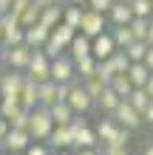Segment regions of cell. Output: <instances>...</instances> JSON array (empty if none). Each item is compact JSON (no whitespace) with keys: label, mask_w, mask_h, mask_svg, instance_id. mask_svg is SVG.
Here are the masks:
<instances>
[{"label":"cell","mask_w":153,"mask_h":155,"mask_svg":"<svg viewBox=\"0 0 153 155\" xmlns=\"http://www.w3.org/2000/svg\"><path fill=\"white\" fill-rule=\"evenodd\" d=\"M54 118H51V110L48 107H34L31 110V118H29V133L34 141H48V135L54 133Z\"/></svg>","instance_id":"obj_1"},{"label":"cell","mask_w":153,"mask_h":155,"mask_svg":"<svg viewBox=\"0 0 153 155\" xmlns=\"http://www.w3.org/2000/svg\"><path fill=\"white\" fill-rule=\"evenodd\" d=\"M65 102L71 104V110H74L77 116H85V113H91L94 107H96V99L85 90L82 82H71V87H68V99Z\"/></svg>","instance_id":"obj_2"},{"label":"cell","mask_w":153,"mask_h":155,"mask_svg":"<svg viewBox=\"0 0 153 155\" xmlns=\"http://www.w3.org/2000/svg\"><path fill=\"white\" fill-rule=\"evenodd\" d=\"M111 118H113V121L116 124H119V127H125V130H139V127L142 124H145V118H142V113L136 110V107H133L130 102H128V99H122V102H119V107H116V110L111 113Z\"/></svg>","instance_id":"obj_3"},{"label":"cell","mask_w":153,"mask_h":155,"mask_svg":"<svg viewBox=\"0 0 153 155\" xmlns=\"http://www.w3.org/2000/svg\"><path fill=\"white\" fill-rule=\"evenodd\" d=\"M51 82H57V85H71V82H77V62L71 59L68 54L51 59Z\"/></svg>","instance_id":"obj_4"},{"label":"cell","mask_w":153,"mask_h":155,"mask_svg":"<svg viewBox=\"0 0 153 155\" xmlns=\"http://www.w3.org/2000/svg\"><path fill=\"white\" fill-rule=\"evenodd\" d=\"M0 25H3V40H0V45L3 48H12V45H20L26 40V28L20 25V20L9 12V14H0Z\"/></svg>","instance_id":"obj_5"},{"label":"cell","mask_w":153,"mask_h":155,"mask_svg":"<svg viewBox=\"0 0 153 155\" xmlns=\"http://www.w3.org/2000/svg\"><path fill=\"white\" fill-rule=\"evenodd\" d=\"M108 31V14L102 12H94V8H85V17H82V25H79V34L85 37H99V34Z\"/></svg>","instance_id":"obj_6"},{"label":"cell","mask_w":153,"mask_h":155,"mask_svg":"<svg viewBox=\"0 0 153 155\" xmlns=\"http://www.w3.org/2000/svg\"><path fill=\"white\" fill-rule=\"evenodd\" d=\"M26 76H29L31 82H37V85L48 82V79H51V59H48L43 51H34L29 68H26Z\"/></svg>","instance_id":"obj_7"},{"label":"cell","mask_w":153,"mask_h":155,"mask_svg":"<svg viewBox=\"0 0 153 155\" xmlns=\"http://www.w3.org/2000/svg\"><path fill=\"white\" fill-rule=\"evenodd\" d=\"M31 57H34V48H29L26 42L12 45V48H6V68L9 71H26Z\"/></svg>","instance_id":"obj_8"},{"label":"cell","mask_w":153,"mask_h":155,"mask_svg":"<svg viewBox=\"0 0 153 155\" xmlns=\"http://www.w3.org/2000/svg\"><path fill=\"white\" fill-rule=\"evenodd\" d=\"M26 85V71H3V82H0V96L3 99H20V90Z\"/></svg>","instance_id":"obj_9"},{"label":"cell","mask_w":153,"mask_h":155,"mask_svg":"<svg viewBox=\"0 0 153 155\" xmlns=\"http://www.w3.org/2000/svg\"><path fill=\"white\" fill-rule=\"evenodd\" d=\"M68 87L71 85H57V82H43L40 85V107H54L68 99Z\"/></svg>","instance_id":"obj_10"},{"label":"cell","mask_w":153,"mask_h":155,"mask_svg":"<svg viewBox=\"0 0 153 155\" xmlns=\"http://www.w3.org/2000/svg\"><path fill=\"white\" fill-rule=\"evenodd\" d=\"M34 144V138H31V133L29 130H9V135L3 138V147H6V152H26Z\"/></svg>","instance_id":"obj_11"},{"label":"cell","mask_w":153,"mask_h":155,"mask_svg":"<svg viewBox=\"0 0 153 155\" xmlns=\"http://www.w3.org/2000/svg\"><path fill=\"white\" fill-rule=\"evenodd\" d=\"M119 51L116 48V42H113V37H111V31H105V34H99V37H94L91 40V57L94 59H108V57H113V54Z\"/></svg>","instance_id":"obj_12"},{"label":"cell","mask_w":153,"mask_h":155,"mask_svg":"<svg viewBox=\"0 0 153 155\" xmlns=\"http://www.w3.org/2000/svg\"><path fill=\"white\" fill-rule=\"evenodd\" d=\"M48 147H51L54 152L74 150V130H71V124H65V127H54V133L48 135Z\"/></svg>","instance_id":"obj_13"},{"label":"cell","mask_w":153,"mask_h":155,"mask_svg":"<svg viewBox=\"0 0 153 155\" xmlns=\"http://www.w3.org/2000/svg\"><path fill=\"white\" fill-rule=\"evenodd\" d=\"M51 40V28H46L43 23H37V25H31V28H26V45L29 48H34V51H43V45H46Z\"/></svg>","instance_id":"obj_14"},{"label":"cell","mask_w":153,"mask_h":155,"mask_svg":"<svg viewBox=\"0 0 153 155\" xmlns=\"http://www.w3.org/2000/svg\"><path fill=\"white\" fill-rule=\"evenodd\" d=\"M20 104L26 107V110L40 107V85H37V82H31L29 76H26V85H23V90H20Z\"/></svg>","instance_id":"obj_15"},{"label":"cell","mask_w":153,"mask_h":155,"mask_svg":"<svg viewBox=\"0 0 153 155\" xmlns=\"http://www.w3.org/2000/svg\"><path fill=\"white\" fill-rule=\"evenodd\" d=\"M130 20H133L130 3H119V0H116L113 8L108 12V23H111V25H130Z\"/></svg>","instance_id":"obj_16"},{"label":"cell","mask_w":153,"mask_h":155,"mask_svg":"<svg viewBox=\"0 0 153 155\" xmlns=\"http://www.w3.org/2000/svg\"><path fill=\"white\" fill-rule=\"evenodd\" d=\"M94 130H96V138H99V144H102V147H108V144H113L116 133H119V124H116L113 118L108 116V118H102V121L94 127Z\"/></svg>","instance_id":"obj_17"},{"label":"cell","mask_w":153,"mask_h":155,"mask_svg":"<svg viewBox=\"0 0 153 155\" xmlns=\"http://www.w3.org/2000/svg\"><path fill=\"white\" fill-rule=\"evenodd\" d=\"M77 28H71V25H65V23H60L57 28H51V42H57L62 51H68L71 48V42H74V37H77Z\"/></svg>","instance_id":"obj_18"},{"label":"cell","mask_w":153,"mask_h":155,"mask_svg":"<svg viewBox=\"0 0 153 155\" xmlns=\"http://www.w3.org/2000/svg\"><path fill=\"white\" fill-rule=\"evenodd\" d=\"M71 54L68 57L74 59V62H79V59H85V57H91V37H85V34H77L74 37V42H71V48H68Z\"/></svg>","instance_id":"obj_19"},{"label":"cell","mask_w":153,"mask_h":155,"mask_svg":"<svg viewBox=\"0 0 153 155\" xmlns=\"http://www.w3.org/2000/svg\"><path fill=\"white\" fill-rule=\"evenodd\" d=\"M119 102H122V96H116V90H113L111 85H108V87L102 90V96L96 99V107H99V110H102L105 116H111V113L116 110V107H119Z\"/></svg>","instance_id":"obj_20"},{"label":"cell","mask_w":153,"mask_h":155,"mask_svg":"<svg viewBox=\"0 0 153 155\" xmlns=\"http://www.w3.org/2000/svg\"><path fill=\"white\" fill-rule=\"evenodd\" d=\"M150 76H153V74L148 71L145 62H130V68H128V79L133 82V87H145Z\"/></svg>","instance_id":"obj_21"},{"label":"cell","mask_w":153,"mask_h":155,"mask_svg":"<svg viewBox=\"0 0 153 155\" xmlns=\"http://www.w3.org/2000/svg\"><path fill=\"white\" fill-rule=\"evenodd\" d=\"M51 110V118H54V124L57 127H65V124H71L74 121V110H71V104L68 102H60V104H54V107H48Z\"/></svg>","instance_id":"obj_22"},{"label":"cell","mask_w":153,"mask_h":155,"mask_svg":"<svg viewBox=\"0 0 153 155\" xmlns=\"http://www.w3.org/2000/svg\"><path fill=\"white\" fill-rule=\"evenodd\" d=\"M82 17H85V6H62V23L71 25V28L79 31V25H82Z\"/></svg>","instance_id":"obj_23"},{"label":"cell","mask_w":153,"mask_h":155,"mask_svg":"<svg viewBox=\"0 0 153 155\" xmlns=\"http://www.w3.org/2000/svg\"><path fill=\"white\" fill-rule=\"evenodd\" d=\"M96 71H99V59H94V57H85V59L77 62V79H79V82L96 76Z\"/></svg>","instance_id":"obj_24"},{"label":"cell","mask_w":153,"mask_h":155,"mask_svg":"<svg viewBox=\"0 0 153 155\" xmlns=\"http://www.w3.org/2000/svg\"><path fill=\"white\" fill-rule=\"evenodd\" d=\"M40 23L46 25V28H57L62 23V6H46L40 12Z\"/></svg>","instance_id":"obj_25"},{"label":"cell","mask_w":153,"mask_h":155,"mask_svg":"<svg viewBox=\"0 0 153 155\" xmlns=\"http://www.w3.org/2000/svg\"><path fill=\"white\" fill-rule=\"evenodd\" d=\"M111 37H113V42H116V48L125 51V48L133 42V31H130V25H113V28H111Z\"/></svg>","instance_id":"obj_26"},{"label":"cell","mask_w":153,"mask_h":155,"mask_svg":"<svg viewBox=\"0 0 153 155\" xmlns=\"http://www.w3.org/2000/svg\"><path fill=\"white\" fill-rule=\"evenodd\" d=\"M108 85H111V87L116 90V96H122V99H128V96L133 93V82L128 79V74H116Z\"/></svg>","instance_id":"obj_27"},{"label":"cell","mask_w":153,"mask_h":155,"mask_svg":"<svg viewBox=\"0 0 153 155\" xmlns=\"http://www.w3.org/2000/svg\"><path fill=\"white\" fill-rule=\"evenodd\" d=\"M148 51H150V45H148V42H142V40H133L128 48H125V54H128V59H130V62H145Z\"/></svg>","instance_id":"obj_28"},{"label":"cell","mask_w":153,"mask_h":155,"mask_svg":"<svg viewBox=\"0 0 153 155\" xmlns=\"http://www.w3.org/2000/svg\"><path fill=\"white\" fill-rule=\"evenodd\" d=\"M128 102L136 107L139 113H145V110H148V104H150V96H148V90H145V87H133V93L128 96Z\"/></svg>","instance_id":"obj_29"},{"label":"cell","mask_w":153,"mask_h":155,"mask_svg":"<svg viewBox=\"0 0 153 155\" xmlns=\"http://www.w3.org/2000/svg\"><path fill=\"white\" fill-rule=\"evenodd\" d=\"M148 28H150V20H145V17H133V20H130L133 40H142V42H148Z\"/></svg>","instance_id":"obj_30"},{"label":"cell","mask_w":153,"mask_h":155,"mask_svg":"<svg viewBox=\"0 0 153 155\" xmlns=\"http://www.w3.org/2000/svg\"><path fill=\"white\" fill-rule=\"evenodd\" d=\"M82 85H85V90H88L94 99H99V96H102V90L108 87V79H102L99 74H96V76H91V79H85Z\"/></svg>","instance_id":"obj_31"},{"label":"cell","mask_w":153,"mask_h":155,"mask_svg":"<svg viewBox=\"0 0 153 155\" xmlns=\"http://www.w3.org/2000/svg\"><path fill=\"white\" fill-rule=\"evenodd\" d=\"M130 8H133V17H145V20H153V0H133Z\"/></svg>","instance_id":"obj_32"},{"label":"cell","mask_w":153,"mask_h":155,"mask_svg":"<svg viewBox=\"0 0 153 155\" xmlns=\"http://www.w3.org/2000/svg\"><path fill=\"white\" fill-rule=\"evenodd\" d=\"M37 23H40V8L31 3V6L20 14V25H23V28H31V25H37Z\"/></svg>","instance_id":"obj_33"},{"label":"cell","mask_w":153,"mask_h":155,"mask_svg":"<svg viewBox=\"0 0 153 155\" xmlns=\"http://www.w3.org/2000/svg\"><path fill=\"white\" fill-rule=\"evenodd\" d=\"M29 118H31V110L23 107V110H17L12 118H9V124H12L14 130H29Z\"/></svg>","instance_id":"obj_34"},{"label":"cell","mask_w":153,"mask_h":155,"mask_svg":"<svg viewBox=\"0 0 153 155\" xmlns=\"http://www.w3.org/2000/svg\"><path fill=\"white\" fill-rule=\"evenodd\" d=\"M17 110H23L20 99H3V102H0V116H3V118H12Z\"/></svg>","instance_id":"obj_35"},{"label":"cell","mask_w":153,"mask_h":155,"mask_svg":"<svg viewBox=\"0 0 153 155\" xmlns=\"http://www.w3.org/2000/svg\"><path fill=\"white\" fill-rule=\"evenodd\" d=\"M113 3L116 0H88V8H94V12H102V14H108L113 8Z\"/></svg>","instance_id":"obj_36"},{"label":"cell","mask_w":153,"mask_h":155,"mask_svg":"<svg viewBox=\"0 0 153 155\" xmlns=\"http://www.w3.org/2000/svg\"><path fill=\"white\" fill-rule=\"evenodd\" d=\"M23 155H54V150L48 147V144H40V141H34L29 150H26Z\"/></svg>","instance_id":"obj_37"},{"label":"cell","mask_w":153,"mask_h":155,"mask_svg":"<svg viewBox=\"0 0 153 155\" xmlns=\"http://www.w3.org/2000/svg\"><path fill=\"white\" fill-rule=\"evenodd\" d=\"M130 144V130H125V127H119V133H116L113 144H108V147H128Z\"/></svg>","instance_id":"obj_38"},{"label":"cell","mask_w":153,"mask_h":155,"mask_svg":"<svg viewBox=\"0 0 153 155\" xmlns=\"http://www.w3.org/2000/svg\"><path fill=\"white\" fill-rule=\"evenodd\" d=\"M29 6H31V0H12V14L17 17V20H20V14H23Z\"/></svg>","instance_id":"obj_39"},{"label":"cell","mask_w":153,"mask_h":155,"mask_svg":"<svg viewBox=\"0 0 153 155\" xmlns=\"http://www.w3.org/2000/svg\"><path fill=\"white\" fill-rule=\"evenodd\" d=\"M99 152H102V155H130L128 147H102Z\"/></svg>","instance_id":"obj_40"},{"label":"cell","mask_w":153,"mask_h":155,"mask_svg":"<svg viewBox=\"0 0 153 155\" xmlns=\"http://www.w3.org/2000/svg\"><path fill=\"white\" fill-rule=\"evenodd\" d=\"M9 130H12V124H9V118H3V116H0V141H3L6 135H9Z\"/></svg>","instance_id":"obj_41"},{"label":"cell","mask_w":153,"mask_h":155,"mask_svg":"<svg viewBox=\"0 0 153 155\" xmlns=\"http://www.w3.org/2000/svg\"><path fill=\"white\" fill-rule=\"evenodd\" d=\"M142 118H145V124H150V127H153V102L148 104V110L142 113Z\"/></svg>","instance_id":"obj_42"},{"label":"cell","mask_w":153,"mask_h":155,"mask_svg":"<svg viewBox=\"0 0 153 155\" xmlns=\"http://www.w3.org/2000/svg\"><path fill=\"white\" fill-rule=\"evenodd\" d=\"M12 12V0H0V14H9Z\"/></svg>","instance_id":"obj_43"},{"label":"cell","mask_w":153,"mask_h":155,"mask_svg":"<svg viewBox=\"0 0 153 155\" xmlns=\"http://www.w3.org/2000/svg\"><path fill=\"white\" fill-rule=\"evenodd\" d=\"M145 65H148V71H150V74H153V48L148 51V57H145Z\"/></svg>","instance_id":"obj_44"},{"label":"cell","mask_w":153,"mask_h":155,"mask_svg":"<svg viewBox=\"0 0 153 155\" xmlns=\"http://www.w3.org/2000/svg\"><path fill=\"white\" fill-rule=\"evenodd\" d=\"M77 155H102V152H99V147H96V150H77Z\"/></svg>","instance_id":"obj_45"},{"label":"cell","mask_w":153,"mask_h":155,"mask_svg":"<svg viewBox=\"0 0 153 155\" xmlns=\"http://www.w3.org/2000/svg\"><path fill=\"white\" fill-rule=\"evenodd\" d=\"M139 155H153V141H150V144H145V147H142V152H139Z\"/></svg>","instance_id":"obj_46"},{"label":"cell","mask_w":153,"mask_h":155,"mask_svg":"<svg viewBox=\"0 0 153 155\" xmlns=\"http://www.w3.org/2000/svg\"><path fill=\"white\" fill-rule=\"evenodd\" d=\"M3 68H6V48L0 45V71H3Z\"/></svg>","instance_id":"obj_47"},{"label":"cell","mask_w":153,"mask_h":155,"mask_svg":"<svg viewBox=\"0 0 153 155\" xmlns=\"http://www.w3.org/2000/svg\"><path fill=\"white\" fill-rule=\"evenodd\" d=\"M145 90H148V96H150V102H153V76L148 79V85H145Z\"/></svg>","instance_id":"obj_48"},{"label":"cell","mask_w":153,"mask_h":155,"mask_svg":"<svg viewBox=\"0 0 153 155\" xmlns=\"http://www.w3.org/2000/svg\"><path fill=\"white\" fill-rule=\"evenodd\" d=\"M148 45L153 48V20H150V28H148Z\"/></svg>","instance_id":"obj_49"},{"label":"cell","mask_w":153,"mask_h":155,"mask_svg":"<svg viewBox=\"0 0 153 155\" xmlns=\"http://www.w3.org/2000/svg\"><path fill=\"white\" fill-rule=\"evenodd\" d=\"M68 6H88V0H68Z\"/></svg>","instance_id":"obj_50"},{"label":"cell","mask_w":153,"mask_h":155,"mask_svg":"<svg viewBox=\"0 0 153 155\" xmlns=\"http://www.w3.org/2000/svg\"><path fill=\"white\" fill-rule=\"evenodd\" d=\"M54 155H77V150H62V152H54Z\"/></svg>","instance_id":"obj_51"},{"label":"cell","mask_w":153,"mask_h":155,"mask_svg":"<svg viewBox=\"0 0 153 155\" xmlns=\"http://www.w3.org/2000/svg\"><path fill=\"white\" fill-rule=\"evenodd\" d=\"M48 3H51V6H65L68 0H48Z\"/></svg>","instance_id":"obj_52"},{"label":"cell","mask_w":153,"mask_h":155,"mask_svg":"<svg viewBox=\"0 0 153 155\" xmlns=\"http://www.w3.org/2000/svg\"><path fill=\"white\" fill-rule=\"evenodd\" d=\"M3 152H6V147H3V141H0V155H3Z\"/></svg>","instance_id":"obj_53"},{"label":"cell","mask_w":153,"mask_h":155,"mask_svg":"<svg viewBox=\"0 0 153 155\" xmlns=\"http://www.w3.org/2000/svg\"><path fill=\"white\" fill-rule=\"evenodd\" d=\"M0 40H3V25H0Z\"/></svg>","instance_id":"obj_54"},{"label":"cell","mask_w":153,"mask_h":155,"mask_svg":"<svg viewBox=\"0 0 153 155\" xmlns=\"http://www.w3.org/2000/svg\"><path fill=\"white\" fill-rule=\"evenodd\" d=\"M119 3H133V0H119Z\"/></svg>","instance_id":"obj_55"},{"label":"cell","mask_w":153,"mask_h":155,"mask_svg":"<svg viewBox=\"0 0 153 155\" xmlns=\"http://www.w3.org/2000/svg\"><path fill=\"white\" fill-rule=\"evenodd\" d=\"M0 82H3V71H0Z\"/></svg>","instance_id":"obj_56"},{"label":"cell","mask_w":153,"mask_h":155,"mask_svg":"<svg viewBox=\"0 0 153 155\" xmlns=\"http://www.w3.org/2000/svg\"><path fill=\"white\" fill-rule=\"evenodd\" d=\"M0 102H3V96H0Z\"/></svg>","instance_id":"obj_57"}]
</instances>
